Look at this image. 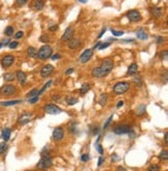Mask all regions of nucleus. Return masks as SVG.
Returning a JSON list of instances; mask_svg holds the SVG:
<instances>
[{
	"label": "nucleus",
	"mask_w": 168,
	"mask_h": 171,
	"mask_svg": "<svg viewBox=\"0 0 168 171\" xmlns=\"http://www.w3.org/2000/svg\"><path fill=\"white\" fill-rule=\"evenodd\" d=\"M114 66L113 60L110 59V58H106V59L103 60L102 64L98 68H92L91 71V76L94 78H103L107 76V75L112 71V68Z\"/></svg>",
	"instance_id": "obj_1"
},
{
	"label": "nucleus",
	"mask_w": 168,
	"mask_h": 171,
	"mask_svg": "<svg viewBox=\"0 0 168 171\" xmlns=\"http://www.w3.org/2000/svg\"><path fill=\"white\" fill-rule=\"evenodd\" d=\"M53 54V50L49 45H44L40 48V50L37 51V58H40L42 60H46L50 58Z\"/></svg>",
	"instance_id": "obj_2"
},
{
	"label": "nucleus",
	"mask_w": 168,
	"mask_h": 171,
	"mask_svg": "<svg viewBox=\"0 0 168 171\" xmlns=\"http://www.w3.org/2000/svg\"><path fill=\"white\" fill-rule=\"evenodd\" d=\"M130 89V83L127 82V81H120V82H117L115 85L113 86V92L117 95L120 94H124L125 92Z\"/></svg>",
	"instance_id": "obj_3"
},
{
	"label": "nucleus",
	"mask_w": 168,
	"mask_h": 171,
	"mask_svg": "<svg viewBox=\"0 0 168 171\" xmlns=\"http://www.w3.org/2000/svg\"><path fill=\"white\" fill-rule=\"evenodd\" d=\"M16 86L11 85V84H5L0 87V95H4V97H9L13 95L16 92Z\"/></svg>",
	"instance_id": "obj_4"
},
{
	"label": "nucleus",
	"mask_w": 168,
	"mask_h": 171,
	"mask_svg": "<svg viewBox=\"0 0 168 171\" xmlns=\"http://www.w3.org/2000/svg\"><path fill=\"white\" fill-rule=\"evenodd\" d=\"M127 18H128V20L130 22H139L141 21L142 19V16L140 14V11H136V9H131V11H129L127 14H126Z\"/></svg>",
	"instance_id": "obj_5"
},
{
	"label": "nucleus",
	"mask_w": 168,
	"mask_h": 171,
	"mask_svg": "<svg viewBox=\"0 0 168 171\" xmlns=\"http://www.w3.org/2000/svg\"><path fill=\"white\" fill-rule=\"evenodd\" d=\"M32 118H33V113H31V112H24L18 118V123L20 125H25L28 123H30V120Z\"/></svg>",
	"instance_id": "obj_6"
},
{
	"label": "nucleus",
	"mask_w": 168,
	"mask_h": 171,
	"mask_svg": "<svg viewBox=\"0 0 168 171\" xmlns=\"http://www.w3.org/2000/svg\"><path fill=\"white\" fill-rule=\"evenodd\" d=\"M44 111L48 114H52V115H56V114L61 113V108L58 107L57 105L54 104H48V105L44 106Z\"/></svg>",
	"instance_id": "obj_7"
},
{
	"label": "nucleus",
	"mask_w": 168,
	"mask_h": 171,
	"mask_svg": "<svg viewBox=\"0 0 168 171\" xmlns=\"http://www.w3.org/2000/svg\"><path fill=\"white\" fill-rule=\"evenodd\" d=\"M92 54H94L92 49H86V50H84V52L79 57V62L83 63V64L88 62L89 60H90V58L92 57Z\"/></svg>",
	"instance_id": "obj_8"
},
{
	"label": "nucleus",
	"mask_w": 168,
	"mask_h": 171,
	"mask_svg": "<svg viewBox=\"0 0 168 171\" xmlns=\"http://www.w3.org/2000/svg\"><path fill=\"white\" fill-rule=\"evenodd\" d=\"M131 127L129 125H126V123H123V125H117L115 128L113 129V132L117 135H122V134H128L129 132L131 131Z\"/></svg>",
	"instance_id": "obj_9"
},
{
	"label": "nucleus",
	"mask_w": 168,
	"mask_h": 171,
	"mask_svg": "<svg viewBox=\"0 0 168 171\" xmlns=\"http://www.w3.org/2000/svg\"><path fill=\"white\" fill-rule=\"evenodd\" d=\"M53 162H52V159L51 157H44L41 159V161L37 163V169H46V168H49V167H51Z\"/></svg>",
	"instance_id": "obj_10"
},
{
	"label": "nucleus",
	"mask_w": 168,
	"mask_h": 171,
	"mask_svg": "<svg viewBox=\"0 0 168 171\" xmlns=\"http://www.w3.org/2000/svg\"><path fill=\"white\" fill-rule=\"evenodd\" d=\"M53 72H54V66L52 64H45L41 68V76L43 78H48L53 74Z\"/></svg>",
	"instance_id": "obj_11"
},
{
	"label": "nucleus",
	"mask_w": 168,
	"mask_h": 171,
	"mask_svg": "<svg viewBox=\"0 0 168 171\" xmlns=\"http://www.w3.org/2000/svg\"><path fill=\"white\" fill-rule=\"evenodd\" d=\"M15 62V57L13 55H5L2 57L1 59V66L3 68H7L9 66H11Z\"/></svg>",
	"instance_id": "obj_12"
},
{
	"label": "nucleus",
	"mask_w": 168,
	"mask_h": 171,
	"mask_svg": "<svg viewBox=\"0 0 168 171\" xmlns=\"http://www.w3.org/2000/svg\"><path fill=\"white\" fill-rule=\"evenodd\" d=\"M74 33H75L74 27L68 26V28L66 29L64 33L62 34V36H61V40H62V42H68V40H71V38H73V36H74Z\"/></svg>",
	"instance_id": "obj_13"
},
{
	"label": "nucleus",
	"mask_w": 168,
	"mask_h": 171,
	"mask_svg": "<svg viewBox=\"0 0 168 171\" xmlns=\"http://www.w3.org/2000/svg\"><path fill=\"white\" fill-rule=\"evenodd\" d=\"M53 139L55 141H60V140L62 139L63 136H64V131H63L62 128H60V127H57V128L54 129V131H53Z\"/></svg>",
	"instance_id": "obj_14"
},
{
	"label": "nucleus",
	"mask_w": 168,
	"mask_h": 171,
	"mask_svg": "<svg viewBox=\"0 0 168 171\" xmlns=\"http://www.w3.org/2000/svg\"><path fill=\"white\" fill-rule=\"evenodd\" d=\"M45 6V0H32L31 1V7L34 11H42Z\"/></svg>",
	"instance_id": "obj_15"
},
{
	"label": "nucleus",
	"mask_w": 168,
	"mask_h": 171,
	"mask_svg": "<svg viewBox=\"0 0 168 171\" xmlns=\"http://www.w3.org/2000/svg\"><path fill=\"white\" fill-rule=\"evenodd\" d=\"M15 76H16V79L18 80V82L20 83V84H22V85L25 84L26 81H27V76H26V74L23 71H18Z\"/></svg>",
	"instance_id": "obj_16"
},
{
	"label": "nucleus",
	"mask_w": 168,
	"mask_h": 171,
	"mask_svg": "<svg viewBox=\"0 0 168 171\" xmlns=\"http://www.w3.org/2000/svg\"><path fill=\"white\" fill-rule=\"evenodd\" d=\"M80 46H81V42L77 38H74V37L68 42V47L72 50H76V49L79 48Z\"/></svg>",
	"instance_id": "obj_17"
},
{
	"label": "nucleus",
	"mask_w": 168,
	"mask_h": 171,
	"mask_svg": "<svg viewBox=\"0 0 168 171\" xmlns=\"http://www.w3.org/2000/svg\"><path fill=\"white\" fill-rule=\"evenodd\" d=\"M11 130L9 128H5L1 133V137L4 141H9V138H11Z\"/></svg>",
	"instance_id": "obj_18"
},
{
	"label": "nucleus",
	"mask_w": 168,
	"mask_h": 171,
	"mask_svg": "<svg viewBox=\"0 0 168 171\" xmlns=\"http://www.w3.org/2000/svg\"><path fill=\"white\" fill-rule=\"evenodd\" d=\"M23 103L22 100H14V101H6V102H1L0 105L4 106V107H9V106H14V105H18V104H21Z\"/></svg>",
	"instance_id": "obj_19"
},
{
	"label": "nucleus",
	"mask_w": 168,
	"mask_h": 171,
	"mask_svg": "<svg viewBox=\"0 0 168 171\" xmlns=\"http://www.w3.org/2000/svg\"><path fill=\"white\" fill-rule=\"evenodd\" d=\"M27 55L31 58H37V50L34 47H28L27 48V51H26Z\"/></svg>",
	"instance_id": "obj_20"
},
{
	"label": "nucleus",
	"mask_w": 168,
	"mask_h": 171,
	"mask_svg": "<svg viewBox=\"0 0 168 171\" xmlns=\"http://www.w3.org/2000/svg\"><path fill=\"white\" fill-rule=\"evenodd\" d=\"M136 35H137V37H138L139 40H147V38H148L147 33L144 31V29H143V28H140L139 31H137Z\"/></svg>",
	"instance_id": "obj_21"
},
{
	"label": "nucleus",
	"mask_w": 168,
	"mask_h": 171,
	"mask_svg": "<svg viewBox=\"0 0 168 171\" xmlns=\"http://www.w3.org/2000/svg\"><path fill=\"white\" fill-rule=\"evenodd\" d=\"M138 72V64L137 63H132L128 68V75H135Z\"/></svg>",
	"instance_id": "obj_22"
},
{
	"label": "nucleus",
	"mask_w": 168,
	"mask_h": 171,
	"mask_svg": "<svg viewBox=\"0 0 168 171\" xmlns=\"http://www.w3.org/2000/svg\"><path fill=\"white\" fill-rule=\"evenodd\" d=\"M151 14L154 15L155 18H161V16H162L163 14V9L162 7H154V9H151Z\"/></svg>",
	"instance_id": "obj_23"
},
{
	"label": "nucleus",
	"mask_w": 168,
	"mask_h": 171,
	"mask_svg": "<svg viewBox=\"0 0 168 171\" xmlns=\"http://www.w3.org/2000/svg\"><path fill=\"white\" fill-rule=\"evenodd\" d=\"M146 112V105H144V104H141V105H139L138 107H137L136 109V113L138 116H141V115H143V114Z\"/></svg>",
	"instance_id": "obj_24"
},
{
	"label": "nucleus",
	"mask_w": 168,
	"mask_h": 171,
	"mask_svg": "<svg viewBox=\"0 0 168 171\" xmlns=\"http://www.w3.org/2000/svg\"><path fill=\"white\" fill-rule=\"evenodd\" d=\"M3 79H4L5 82H11V81H14L16 79V76L13 73H5L3 75Z\"/></svg>",
	"instance_id": "obj_25"
},
{
	"label": "nucleus",
	"mask_w": 168,
	"mask_h": 171,
	"mask_svg": "<svg viewBox=\"0 0 168 171\" xmlns=\"http://www.w3.org/2000/svg\"><path fill=\"white\" fill-rule=\"evenodd\" d=\"M66 102L68 105L72 106V105H75V104H77L78 103V99L77 97H72V95H68V97H66Z\"/></svg>",
	"instance_id": "obj_26"
},
{
	"label": "nucleus",
	"mask_w": 168,
	"mask_h": 171,
	"mask_svg": "<svg viewBox=\"0 0 168 171\" xmlns=\"http://www.w3.org/2000/svg\"><path fill=\"white\" fill-rule=\"evenodd\" d=\"M107 101H108V95H107V93L101 94L100 99H99V103H100V105L102 106V107H104V106L107 104Z\"/></svg>",
	"instance_id": "obj_27"
},
{
	"label": "nucleus",
	"mask_w": 168,
	"mask_h": 171,
	"mask_svg": "<svg viewBox=\"0 0 168 171\" xmlns=\"http://www.w3.org/2000/svg\"><path fill=\"white\" fill-rule=\"evenodd\" d=\"M89 89H90V84L89 83H84V84H82L81 88H80V93L85 94L86 92H88Z\"/></svg>",
	"instance_id": "obj_28"
},
{
	"label": "nucleus",
	"mask_w": 168,
	"mask_h": 171,
	"mask_svg": "<svg viewBox=\"0 0 168 171\" xmlns=\"http://www.w3.org/2000/svg\"><path fill=\"white\" fill-rule=\"evenodd\" d=\"M132 81H133V83H134L136 86H138V87L142 86V79H141V77H139V76H134L133 79H132Z\"/></svg>",
	"instance_id": "obj_29"
},
{
	"label": "nucleus",
	"mask_w": 168,
	"mask_h": 171,
	"mask_svg": "<svg viewBox=\"0 0 168 171\" xmlns=\"http://www.w3.org/2000/svg\"><path fill=\"white\" fill-rule=\"evenodd\" d=\"M51 84H52V80H49L48 82L46 83L45 85L43 86V88H42V89H41L40 91H39V92H37V95H39V97H40L41 94L43 93V92H44V91L46 90V89H47V88H49V87H50V86H51Z\"/></svg>",
	"instance_id": "obj_30"
},
{
	"label": "nucleus",
	"mask_w": 168,
	"mask_h": 171,
	"mask_svg": "<svg viewBox=\"0 0 168 171\" xmlns=\"http://www.w3.org/2000/svg\"><path fill=\"white\" fill-rule=\"evenodd\" d=\"M13 33H14V27L13 26H7L5 30H4V34L7 35V36H11Z\"/></svg>",
	"instance_id": "obj_31"
},
{
	"label": "nucleus",
	"mask_w": 168,
	"mask_h": 171,
	"mask_svg": "<svg viewBox=\"0 0 168 171\" xmlns=\"http://www.w3.org/2000/svg\"><path fill=\"white\" fill-rule=\"evenodd\" d=\"M6 149H7V143H6V141H3V142L0 143V154H4L6 151Z\"/></svg>",
	"instance_id": "obj_32"
},
{
	"label": "nucleus",
	"mask_w": 168,
	"mask_h": 171,
	"mask_svg": "<svg viewBox=\"0 0 168 171\" xmlns=\"http://www.w3.org/2000/svg\"><path fill=\"white\" fill-rule=\"evenodd\" d=\"M160 160H163V161H167L168 160V151L167 150H162L159 154Z\"/></svg>",
	"instance_id": "obj_33"
},
{
	"label": "nucleus",
	"mask_w": 168,
	"mask_h": 171,
	"mask_svg": "<svg viewBox=\"0 0 168 171\" xmlns=\"http://www.w3.org/2000/svg\"><path fill=\"white\" fill-rule=\"evenodd\" d=\"M37 92H39V91H37V88L32 89L31 91H29V92H28V94H27V97H28V99H31V97H37Z\"/></svg>",
	"instance_id": "obj_34"
},
{
	"label": "nucleus",
	"mask_w": 168,
	"mask_h": 171,
	"mask_svg": "<svg viewBox=\"0 0 168 171\" xmlns=\"http://www.w3.org/2000/svg\"><path fill=\"white\" fill-rule=\"evenodd\" d=\"M9 43H11V40H9V38H4V40H2L1 42H0V49L2 48V47L9 46Z\"/></svg>",
	"instance_id": "obj_35"
},
{
	"label": "nucleus",
	"mask_w": 168,
	"mask_h": 171,
	"mask_svg": "<svg viewBox=\"0 0 168 171\" xmlns=\"http://www.w3.org/2000/svg\"><path fill=\"white\" fill-rule=\"evenodd\" d=\"M147 171H160V166L157 165V164H155V165H151L148 167Z\"/></svg>",
	"instance_id": "obj_36"
},
{
	"label": "nucleus",
	"mask_w": 168,
	"mask_h": 171,
	"mask_svg": "<svg viewBox=\"0 0 168 171\" xmlns=\"http://www.w3.org/2000/svg\"><path fill=\"white\" fill-rule=\"evenodd\" d=\"M19 46V43H18L17 40H14V42H11L9 44V49H16Z\"/></svg>",
	"instance_id": "obj_37"
},
{
	"label": "nucleus",
	"mask_w": 168,
	"mask_h": 171,
	"mask_svg": "<svg viewBox=\"0 0 168 171\" xmlns=\"http://www.w3.org/2000/svg\"><path fill=\"white\" fill-rule=\"evenodd\" d=\"M112 118H113V115H110V116H109V118L107 120H106V123H104V130H106V129L108 128V125H110V123H111V120H112Z\"/></svg>",
	"instance_id": "obj_38"
},
{
	"label": "nucleus",
	"mask_w": 168,
	"mask_h": 171,
	"mask_svg": "<svg viewBox=\"0 0 168 171\" xmlns=\"http://www.w3.org/2000/svg\"><path fill=\"white\" fill-rule=\"evenodd\" d=\"M29 0H16V3H17L18 6H23L25 5L26 3H28Z\"/></svg>",
	"instance_id": "obj_39"
},
{
	"label": "nucleus",
	"mask_w": 168,
	"mask_h": 171,
	"mask_svg": "<svg viewBox=\"0 0 168 171\" xmlns=\"http://www.w3.org/2000/svg\"><path fill=\"white\" fill-rule=\"evenodd\" d=\"M40 42H42V43H44V44L47 45V43H49L50 40H49L48 36H46V35H42V36L40 37Z\"/></svg>",
	"instance_id": "obj_40"
},
{
	"label": "nucleus",
	"mask_w": 168,
	"mask_h": 171,
	"mask_svg": "<svg viewBox=\"0 0 168 171\" xmlns=\"http://www.w3.org/2000/svg\"><path fill=\"white\" fill-rule=\"evenodd\" d=\"M111 32L114 36H122V35H124V33H125L124 31H116V30H114V29H111Z\"/></svg>",
	"instance_id": "obj_41"
},
{
	"label": "nucleus",
	"mask_w": 168,
	"mask_h": 171,
	"mask_svg": "<svg viewBox=\"0 0 168 171\" xmlns=\"http://www.w3.org/2000/svg\"><path fill=\"white\" fill-rule=\"evenodd\" d=\"M96 148L98 149V151H99V154H104V149H103L102 145H101L100 143H98V142H97V144H96Z\"/></svg>",
	"instance_id": "obj_42"
},
{
	"label": "nucleus",
	"mask_w": 168,
	"mask_h": 171,
	"mask_svg": "<svg viewBox=\"0 0 168 171\" xmlns=\"http://www.w3.org/2000/svg\"><path fill=\"white\" fill-rule=\"evenodd\" d=\"M23 35H24V32H23V31H18L17 33L15 34V38H17V40H19V38H22Z\"/></svg>",
	"instance_id": "obj_43"
},
{
	"label": "nucleus",
	"mask_w": 168,
	"mask_h": 171,
	"mask_svg": "<svg viewBox=\"0 0 168 171\" xmlns=\"http://www.w3.org/2000/svg\"><path fill=\"white\" fill-rule=\"evenodd\" d=\"M109 46H110V44L109 43H102L100 45V47H99V49H100V50H104V49L108 48Z\"/></svg>",
	"instance_id": "obj_44"
},
{
	"label": "nucleus",
	"mask_w": 168,
	"mask_h": 171,
	"mask_svg": "<svg viewBox=\"0 0 168 171\" xmlns=\"http://www.w3.org/2000/svg\"><path fill=\"white\" fill-rule=\"evenodd\" d=\"M39 95H37V97H31V99H28V102L30 103V104H34V103H37V101H39Z\"/></svg>",
	"instance_id": "obj_45"
},
{
	"label": "nucleus",
	"mask_w": 168,
	"mask_h": 171,
	"mask_svg": "<svg viewBox=\"0 0 168 171\" xmlns=\"http://www.w3.org/2000/svg\"><path fill=\"white\" fill-rule=\"evenodd\" d=\"M167 57H168V53H167V51H163V52H161V58H162V60H167Z\"/></svg>",
	"instance_id": "obj_46"
},
{
	"label": "nucleus",
	"mask_w": 168,
	"mask_h": 171,
	"mask_svg": "<svg viewBox=\"0 0 168 171\" xmlns=\"http://www.w3.org/2000/svg\"><path fill=\"white\" fill-rule=\"evenodd\" d=\"M57 29H58V25H51L49 27V31L54 32V31H56Z\"/></svg>",
	"instance_id": "obj_47"
},
{
	"label": "nucleus",
	"mask_w": 168,
	"mask_h": 171,
	"mask_svg": "<svg viewBox=\"0 0 168 171\" xmlns=\"http://www.w3.org/2000/svg\"><path fill=\"white\" fill-rule=\"evenodd\" d=\"M88 160H89L88 154H82V156H81V161H82V162H87Z\"/></svg>",
	"instance_id": "obj_48"
},
{
	"label": "nucleus",
	"mask_w": 168,
	"mask_h": 171,
	"mask_svg": "<svg viewBox=\"0 0 168 171\" xmlns=\"http://www.w3.org/2000/svg\"><path fill=\"white\" fill-rule=\"evenodd\" d=\"M156 40H157L158 45H161V44H163V42H164V38H163V36H160V35H158Z\"/></svg>",
	"instance_id": "obj_49"
},
{
	"label": "nucleus",
	"mask_w": 168,
	"mask_h": 171,
	"mask_svg": "<svg viewBox=\"0 0 168 171\" xmlns=\"http://www.w3.org/2000/svg\"><path fill=\"white\" fill-rule=\"evenodd\" d=\"M74 73V68H68L66 71V75H71V74H73Z\"/></svg>",
	"instance_id": "obj_50"
},
{
	"label": "nucleus",
	"mask_w": 168,
	"mask_h": 171,
	"mask_svg": "<svg viewBox=\"0 0 168 171\" xmlns=\"http://www.w3.org/2000/svg\"><path fill=\"white\" fill-rule=\"evenodd\" d=\"M105 32H106V28H103V29H102V31H101L100 34H99V36H98V38H101V37L103 36V34L105 33Z\"/></svg>",
	"instance_id": "obj_51"
},
{
	"label": "nucleus",
	"mask_w": 168,
	"mask_h": 171,
	"mask_svg": "<svg viewBox=\"0 0 168 171\" xmlns=\"http://www.w3.org/2000/svg\"><path fill=\"white\" fill-rule=\"evenodd\" d=\"M52 59L53 60H56V59H59L60 58V55L59 54H55V55H52Z\"/></svg>",
	"instance_id": "obj_52"
},
{
	"label": "nucleus",
	"mask_w": 168,
	"mask_h": 171,
	"mask_svg": "<svg viewBox=\"0 0 168 171\" xmlns=\"http://www.w3.org/2000/svg\"><path fill=\"white\" fill-rule=\"evenodd\" d=\"M124 103H125L124 101H120V102L117 103L116 107H117V108H120V107H123V106H124Z\"/></svg>",
	"instance_id": "obj_53"
},
{
	"label": "nucleus",
	"mask_w": 168,
	"mask_h": 171,
	"mask_svg": "<svg viewBox=\"0 0 168 171\" xmlns=\"http://www.w3.org/2000/svg\"><path fill=\"white\" fill-rule=\"evenodd\" d=\"M104 162V158L103 157H100V159H99V162H98V166H101L102 165V163Z\"/></svg>",
	"instance_id": "obj_54"
},
{
	"label": "nucleus",
	"mask_w": 168,
	"mask_h": 171,
	"mask_svg": "<svg viewBox=\"0 0 168 171\" xmlns=\"http://www.w3.org/2000/svg\"><path fill=\"white\" fill-rule=\"evenodd\" d=\"M164 140H165V144L167 145L168 144V138H167V133H165V135H164Z\"/></svg>",
	"instance_id": "obj_55"
},
{
	"label": "nucleus",
	"mask_w": 168,
	"mask_h": 171,
	"mask_svg": "<svg viewBox=\"0 0 168 171\" xmlns=\"http://www.w3.org/2000/svg\"><path fill=\"white\" fill-rule=\"evenodd\" d=\"M101 44H102V43H101V42H99V43H97V44H96V45H94V49H99V47H100V45H101Z\"/></svg>",
	"instance_id": "obj_56"
},
{
	"label": "nucleus",
	"mask_w": 168,
	"mask_h": 171,
	"mask_svg": "<svg viewBox=\"0 0 168 171\" xmlns=\"http://www.w3.org/2000/svg\"><path fill=\"white\" fill-rule=\"evenodd\" d=\"M117 171H126L125 170V168H124V167H117Z\"/></svg>",
	"instance_id": "obj_57"
},
{
	"label": "nucleus",
	"mask_w": 168,
	"mask_h": 171,
	"mask_svg": "<svg viewBox=\"0 0 168 171\" xmlns=\"http://www.w3.org/2000/svg\"><path fill=\"white\" fill-rule=\"evenodd\" d=\"M58 99H59V95H56V97H52V100H58Z\"/></svg>",
	"instance_id": "obj_58"
},
{
	"label": "nucleus",
	"mask_w": 168,
	"mask_h": 171,
	"mask_svg": "<svg viewBox=\"0 0 168 171\" xmlns=\"http://www.w3.org/2000/svg\"><path fill=\"white\" fill-rule=\"evenodd\" d=\"M79 1L81 3H86V2H87V0H79Z\"/></svg>",
	"instance_id": "obj_59"
}]
</instances>
